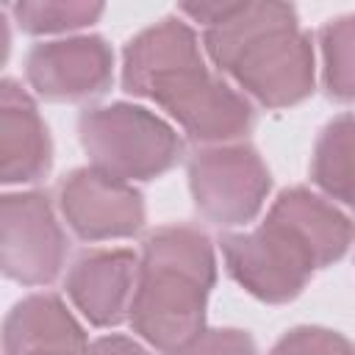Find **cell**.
I'll list each match as a JSON object with an SVG mask.
<instances>
[{"label":"cell","instance_id":"7","mask_svg":"<svg viewBox=\"0 0 355 355\" xmlns=\"http://www.w3.org/2000/svg\"><path fill=\"white\" fill-rule=\"evenodd\" d=\"M67 239L44 194H6L0 202V263L22 286H47L58 277Z\"/></svg>","mask_w":355,"mask_h":355},{"label":"cell","instance_id":"19","mask_svg":"<svg viewBox=\"0 0 355 355\" xmlns=\"http://www.w3.org/2000/svg\"><path fill=\"white\" fill-rule=\"evenodd\" d=\"M86 355H147V349L128 336H103L89 344Z\"/></svg>","mask_w":355,"mask_h":355},{"label":"cell","instance_id":"17","mask_svg":"<svg viewBox=\"0 0 355 355\" xmlns=\"http://www.w3.org/2000/svg\"><path fill=\"white\" fill-rule=\"evenodd\" d=\"M269 355H355V347L341 333L324 327H294L272 347Z\"/></svg>","mask_w":355,"mask_h":355},{"label":"cell","instance_id":"13","mask_svg":"<svg viewBox=\"0 0 355 355\" xmlns=\"http://www.w3.org/2000/svg\"><path fill=\"white\" fill-rule=\"evenodd\" d=\"M194 61H202L194 31L175 17H166L128 42L125 64H122V86L125 92L141 97L155 75H164L169 69Z\"/></svg>","mask_w":355,"mask_h":355},{"label":"cell","instance_id":"8","mask_svg":"<svg viewBox=\"0 0 355 355\" xmlns=\"http://www.w3.org/2000/svg\"><path fill=\"white\" fill-rule=\"evenodd\" d=\"M58 205L67 225L83 241L128 239L144 225L141 194L130 183L108 178L94 166L75 169L61 183Z\"/></svg>","mask_w":355,"mask_h":355},{"label":"cell","instance_id":"1","mask_svg":"<svg viewBox=\"0 0 355 355\" xmlns=\"http://www.w3.org/2000/svg\"><path fill=\"white\" fill-rule=\"evenodd\" d=\"M349 241L352 222L297 186L280 191L261 227L225 236L222 252L239 286L263 302L280 305L294 300L316 269L338 261Z\"/></svg>","mask_w":355,"mask_h":355},{"label":"cell","instance_id":"12","mask_svg":"<svg viewBox=\"0 0 355 355\" xmlns=\"http://www.w3.org/2000/svg\"><path fill=\"white\" fill-rule=\"evenodd\" d=\"M86 333L55 294L19 300L3 324V355H86Z\"/></svg>","mask_w":355,"mask_h":355},{"label":"cell","instance_id":"5","mask_svg":"<svg viewBox=\"0 0 355 355\" xmlns=\"http://www.w3.org/2000/svg\"><path fill=\"white\" fill-rule=\"evenodd\" d=\"M169 111L180 128L200 144H225L250 133L255 114L252 105L230 89L222 78L205 69V61L183 64L164 75H155L144 94Z\"/></svg>","mask_w":355,"mask_h":355},{"label":"cell","instance_id":"18","mask_svg":"<svg viewBox=\"0 0 355 355\" xmlns=\"http://www.w3.org/2000/svg\"><path fill=\"white\" fill-rule=\"evenodd\" d=\"M164 355H258V349L244 330L225 327V330H202L189 344Z\"/></svg>","mask_w":355,"mask_h":355},{"label":"cell","instance_id":"16","mask_svg":"<svg viewBox=\"0 0 355 355\" xmlns=\"http://www.w3.org/2000/svg\"><path fill=\"white\" fill-rule=\"evenodd\" d=\"M11 14L25 33H61L92 25L103 14V3L83 0H44V3H14Z\"/></svg>","mask_w":355,"mask_h":355},{"label":"cell","instance_id":"9","mask_svg":"<svg viewBox=\"0 0 355 355\" xmlns=\"http://www.w3.org/2000/svg\"><path fill=\"white\" fill-rule=\"evenodd\" d=\"M28 83L44 100L80 103L100 97L114 80V53L100 36L36 44L25 58Z\"/></svg>","mask_w":355,"mask_h":355},{"label":"cell","instance_id":"6","mask_svg":"<svg viewBox=\"0 0 355 355\" xmlns=\"http://www.w3.org/2000/svg\"><path fill=\"white\" fill-rule=\"evenodd\" d=\"M189 186L197 211L208 222L233 227L255 219L272 178L255 147L239 141L194 153L189 161Z\"/></svg>","mask_w":355,"mask_h":355},{"label":"cell","instance_id":"4","mask_svg":"<svg viewBox=\"0 0 355 355\" xmlns=\"http://www.w3.org/2000/svg\"><path fill=\"white\" fill-rule=\"evenodd\" d=\"M78 136L92 166L125 183L161 178L183 155L178 133L153 111L130 103L83 111Z\"/></svg>","mask_w":355,"mask_h":355},{"label":"cell","instance_id":"15","mask_svg":"<svg viewBox=\"0 0 355 355\" xmlns=\"http://www.w3.org/2000/svg\"><path fill=\"white\" fill-rule=\"evenodd\" d=\"M324 86L333 100H355V14L333 19L322 28Z\"/></svg>","mask_w":355,"mask_h":355},{"label":"cell","instance_id":"14","mask_svg":"<svg viewBox=\"0 0 355 355\" xmlns=\"http://www.w3.org/2000/svg\"><path fill=\"white\" fill-rule=\"evenodd\" d=\"M311 178L324 194L355 211V116L352 114L336 116L319 133Z\"/></svg>","mask_w":355,"mask_h":355},{"label":"cell","instance_id":"10","mask_svg":"<svg viewBox=\"0 0 355 355\" xmlns=\"http://www.w3.org/2000/svg\"><path fill=\"white\" fill-rule=\"evenodd\" d=\"M136 280L139 261L130 250H94L72 263L67 294L92 324L116 327L133 305Z\"/></svg>","mask_w":355,"mask_h":355},{"label":"cell","instance_id":"3","mask_svg":"<svg viewBox=\"0 0 355 355\" xmlns=\"http://www.w3.org/2000/svg\"><path fill=\"white\" fill-rule=\"evenodd\" d=\"M216 280L211 239L189 225H166L144 239L130 305L133 330L161 352L202 333L208 294Z\"/></svg>","mask_w":355,"mask_h":355},{"label":"cell","instance_id":"11","mask_svg":"<svg viewBox=\"0 0 355 355\" xmlns=\"http://www.w3.org/2000/svg\"><path fill=\"white\" fill-rule=\"evenodd\" d=\"M53 144L33 97L11 78L0 86V178L36 183L50 172Z\"/></svg>","mask_w":355,"mask_h":355},{"label":"cell","instance_id":"2","mask_svg":"<svg viewBox=\"0 0 355 355\" xmlns=\"http://www.w3.org/2000/svg\"><path fill=\"white\" fill-rule=\"evenodd\" d=\"M205 47L252 100L266 108L302 103L313 92L311 39L288 3H227L205 25Z\"/></svg>","mask_w":355,"mask_h":355}]
</instances>
